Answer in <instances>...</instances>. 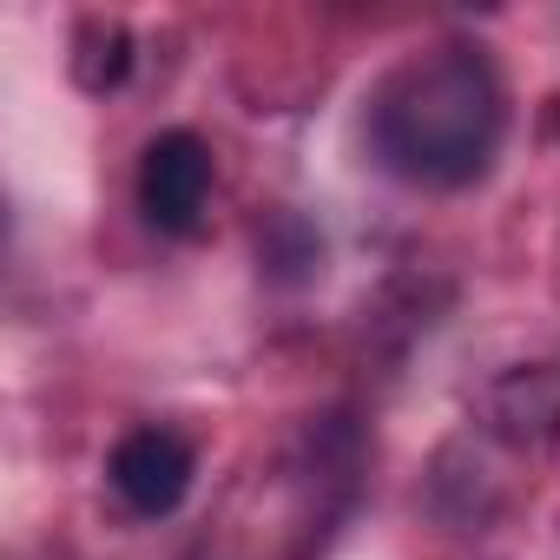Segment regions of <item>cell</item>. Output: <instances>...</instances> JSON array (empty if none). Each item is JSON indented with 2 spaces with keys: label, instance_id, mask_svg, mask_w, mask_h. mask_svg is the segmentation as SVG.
<instances>
[{
  "label": "cell",
  "instance_id": "obj_5",
  "mask_svg": "<svg viewBox=\"0 0 560 560\" xmlns=\"http://www.w3.org/2000/svg\"><path fill=\"white\" fill-rule=\"evenodd\" d=\"M73 47H80V54H73V80H80L86 93H113V86L132 73V34H126L119 21H86Z\"/></svg>",
  "mask_w": 560,
  "mask_h": 560
},
{
  "label": "cell",
  "instance_id": "obj_3",
  "mask_svg": "<svg viewBox=\"0 0 560 560\" xmlns=\"http://www.w3.org/2000/svg\"><path fill=\"white\" fill-rule=\"evenodd\" d=\"M191 475H198V448H191L178 429H165V422L126 429L119 448L106 455V481H113V494H119L139 521L172 514V508L191 494Z\"/></svg>",
  "mask_w": 560,
  "mask_h": 560
},
{
  "label": "cell",
  "instance_id": "obj_1",
  "mask_svg": "<svg viewBox=\"0 0 560 560\" xmlns=\"http://www.w3.org/2000/svg\"><path fill=\"white\" fill-rule=\"evenodd\" d=\"M508 132V93L481 47H429L409 54L370 93V159L422 191L475 185Z\"/></svg>",
  "mask_w": 560,
  "mask_h": 560
},
{
  "label": "cell",
  "instance_id": "obj_4",
  "mask_svg": "<svg viewBox=\"0 0 560 560\" xmlns=\"http://www.w3.org/2000/svg\"><path fill=\"white\" fill-rule=\"evenodd\" d=\"M488 422L508 442H547L560 429V376L553 370H508L488 389Z\"/></svg>",
  "mask_w": 560,
  "mask_h": 560
},
{
  "label": "cell",
  "instance_id": "obj_2",
  "mask_svg": "<svg viewBox=\"0 0 560 560\" xmlns=\"http://www.w3.org/2000/svg\"><path fill=\"white\" fill-rule=\"evenodd\" d=\"M211 185H218V159H211V145H205L198 132H185V126L159 132V139L145 145V159H139V211H145V224L165 231V237H191V231L205 224Z\"/></svg>",
  "mask_w": 560,
  "mask_h": 560
}]
</instances>
